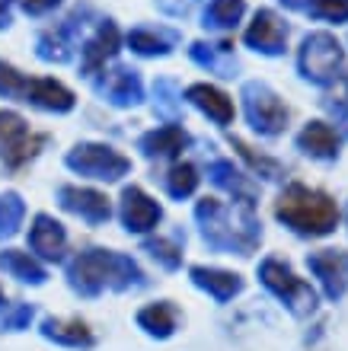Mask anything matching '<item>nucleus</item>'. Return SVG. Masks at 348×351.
<instances>
[{"mask_svg": "<svg viewBox=\"0 0 348 351\" xmlns=\"http://www.w3.org/2000/svg\"><path fill=\"white\" fill-rule=\"evenodd\" d=\"M156 109L163 112L166 119H179L183 112V102H179V93L170 80H156Z\"/></svg>", "mask_w": 348, "mask_h": 351, "instance_id": "72a5a7b5", "label": "nucleus"}, {"mask_svg": "<svg viewBox=\"0 0 348 351\" xmlns=\"http://www.w3.org/2000/svg\"><path fill=\"white\" fill-rule=\"evenodd\" d=\"M83 51V61H80V74L83 77H96L106 67V61L109 58H115V51H119V29H115V23H100V29H96V36L86 42V45L80 48Z\"/></svg>", "mask_w": 348, "mask_h": 351, "instance_id": "a211bd4d", "label": "nucleus"}, {"mask_svg": "<svg viewBox=\"0 0 348 351\" xmlns=\"http://www.w3.org/2000/svg\"><path fill=\"white\" fill-rule=\"evenodd\" d=\"M29 246L36 256L48 262H61L67 250V230L51 217V214H38L32 227H29Z\"/></svg>", "mask_w": 348, "mask_h": 351, "instance_id": "2eb2a0df", "label": "nucleus"}, {"mask_svg": "<svg viewBox=\"0 0 348 351\" xmlns=\"http://www.w3.org/2000/svg\"><path fill=\"white\" fill-rule=\"evenodd\" d=\"M189 55H192L195 64L211 71V74H218V77L237 74V58H233L230 45H205V42H195V45L189 48Z\"/></svg>", "mask_w": 348, "mask_h": 351, "instance_id": "b1692460", "label": "nucleus"}, {"mask_svg": "<svg viewBox=\"0 0 348 351\" xmlns=\"http://www.w3.org/2000/svg\"><path fill=\"white\" fill-rule=\"evenodd\" d=\"M243 38L259 55H281L284 45H288V23H281L272 10H259Z\"/></svg>", "mask_w": 348, "mask_h": 351, "instance_id": "4468645a", "label": "nucleus"}, {"mask_svg": "<svg viewBox=\"0 0 348 351\" xmlns=\"http://www.w3.org/2000/svg\"><path fill=\"white\" fill-rule=\"evenodd\" d=\"M185 99L192 102L198 112H205L214 125H230V121H233V102H230V96L220 93L218 86L192 84L185 90Z\"/></svg>", "mask_w": 348, "mask_h": 351, "instance_id": "412c9836", "label": "nucleus"}, {"mask_svg": "<svg viewBox=\"0 0 348 351\" xmlns=\"http://www.w3.org/2000/svg\"><path fill=\"white\" fill-rule=\"evenodd\" d=\"M259 281H262V287H266L268 294H275L297 319H303V316H310L313 310H316V291H313L303 278L294 275L288 262L275 259V256L262 259L259 262Z\"/></svg>", "mask_w": 348, "mask_h": 351, "instance_id": "39448f33", "label": "nucleus"}, {"mask_svg": "<svg viewBox=\"0 0 348 351\" xmlns=\"http://www.w3.org/2000/svg\"><path fill=\"white\" fill-rule=\"evenodd\" d=\"M67 285L80 297H100L102 291L144 287V271L131 256L115 250H83L67 265Z\"/></svg>", "mask_w": 348, "mask_h": 351, "instance_id": "f03ea898", "label": "nucleus"}, {"mask_svg": "<svg viewBox=\"0 0 348 351\" xmlns=\"http://www.w3.org/2000/svg\"><path fill=\"white\" fill-rule=\"evenodd\" d=\"M135 319L150 339H170L179 329V310L170 300H156V304L141 306Z\"/></svg>", "mask_w": 348, "mask_h": 351, "instance_id": "5701e85b", "label": "nucleus"}, {"mask_svg": "<svg viewBox=\"0 0 348 351\" xmlns=\"http://www.w3.org/2000/svg\"><path fill=\"white\" fill-rule=\"evenodd\" d=\"M58 202L61 208L77 217H83L86 223H106L112 217V204L109 198L96 189H77V185H61L58 189Z\"/></svg>", "mask_w": 348, "mask_h": 351, "instance_id": "9b49d317", "label": "nucleus"}, {"mask_svg": "<svg viewBox=\"0 0 348 351\" xmlns=\"http://www.w3.org/2000/svg\"><path fill=\"white\" fill-rule=\"evenodd\" d=\"M0 268L3 271H10V275L16 278V281H23V285H45L48 281V271L42 265H38L29 252H19V250H3L0 252Z\"/></svg>", "mask_w": 348, "mask_h": 351, "instance_id": "a878e982", "label": "nucleus"}, {"mask_svg": "<svg viewBox=\"0 0 348 351\" xmlns=\"http://www.w3.org/2000/svg\"><path fill=\"white\" fill-rule=\"evenodd\" d=\"M65 163L73 173L86 176V179H100V182H119L121 176L131 173V160L121 157L109 144H77L65 157Z\"/></svg>", "mask_w": 348, "mask_h": 351, "instance_id": "0eeeda50", "label": "nucleus"}, {"mask_svg": "<svg viewBox=\"0 0 348 351\" xmlns=\"http://www.w3.org/2000/svg\"><path fill=\"white\" fill-rule=\"evenodd\" d=\"M42 335L48 342L61 345V348H93L96 335L83 319H61V316H48L42 319Z\"/></svg>", "mask_w": 348, "mask_h": 351, "instance_id": "aec40b11", "label": "nucleus"}, {"mask_svg": "<svg viewBox=\"0 0 348 351\" xmlns=\"http://www.w3.org/2000/svg\"><path fill=\"white\" fill-rule=\"evenodd\" d=\"M233 147L240 150V157L249 163V169L259 176H266V179H278L281 176V167H278L275 160H268V157H259V154H253V147H246L240 138H233Z\"/></svg>", "mask_w": 348, "mask_h": 351, "instance_id": "2f4dec72", "label": "nucleus"}, {"mask_svg": "<svg viewBox=\"0 0 348 351\" xmlns=\"http://www.w3.org/2000/svg\"><path fill=\"white\" fill-rule=\"evenodd\" d=\"M208 179L218 185V189L230 192L237 202H253V185L243 179V173H240L230 160H214V163L208 167ZM253 204H256V202H253Z\"/></svg>", "mask_w": 348, "mask_h": 351, "instance_id": "393cba45", "label": "nucleus"}, {"mask_svg": "<svg viewBox=\"0 0 348 351\" xmlns=\"http://www.w3.org/2000/svg\"><path fill=\"white\" fill-rule=\"evenodd\" d=\"M176 45L173 32H156V29H131L128 32V48L144 58H163L170 55Z\"/></svg>", "mask_w": 348, "mask_h": 351, "instance_id": "bb28decb", "label": "nucleus"}, {"mask_svg": "<svg viewBox=\"0 0 348 351\" xmlns=\"http://www.w3.org/2000/svg\"><path fill=\"white\" fill-rule=\"evenodd\" d=\"M275 217L297 237H326L339 227V204L320 189L291 182L278 195Z\"/></svg>", "mask_w": 348, "mask_h": 351, "instance_id": "7ed1b4c3", "label": "nucleus"}, {"mask_svg": "<svg viewBox=\"0 0 348 351\" xmlns=\"http://www.w3.org/2000/svg\"><path fill=\"white\" fill-rule=\"evenodd\" d=\"M307 268H310L316 281L323 285V294L329 300H342L348 291V252L345 250H320L307 256Z\"/></svg>", "mask_w": 348, "mask_h": 351, "instance_id": "9d476101", "label": "nucleus"}, {"mask_svg": "<svg viewBox=\"0 0 348 351\" xmlns=\"http://www.w3.org/2000/svg\"><path fill=\"white\" fill-rule=\"evenodd\" d=\"M32 319H36V306L13 304L7 313H3V319H0V329H3V332H23V329H29Z\"/></svg>", "mask_w": 348, "mask_h": 351, "instance_id": "473e14b6", "label": "nucleus"}, {"mask_svg": "<svg viewBox=\"0 0 348 351\" xmlns=\"http://www.w3.org/2000/svg\"><path fill=\"white\" fill-rule=\"evenodd\" d=\"M163 217V208L141 189H125L121 192V223L128 233H150Z\"/></svg>", "mask_w": 348, "mask_h": 351, "instance_id": "ddd939ff", "label": "nucleus"}, {"mask_svg": "<svg viewBox=\"0 0 348 351\" xmlns=\"http://www.w3.org/2000/svg\"><path fill=\"white\" fill-rule=\"evenodd\" d=\"M83 26V16L80 10L73 13V16H67L61 26L48 29V32H42L36 42V51L42 61H51V64H67L73 58V45H77V29Z\"/></svg>", "mask_w": 348, "mask_h": 351, "instance_id": "f8f14e48", "label": "nucleus"}, {"mask_svg": "<svg viewBox=\"0 0 348 351\" xmlns=\"http://www.w3.org/2000/svg\"><path fill=\"white\" fill-rule=\"evenodd\" d=\"M339 144L342 141L336 134V128H329L326 121H310L297 134V150H303L313 160H336L339 157Z\"/></svg>", "mask_w": 348, "mask_h": 351, "instance_id": "4be33fe9", "label": "nucleus"}, {"mask_svg": "<svg viewBox=\"0 0 348 351\" xmlns=\"http://www.w3.org/2000/svg\"><path fill=\"white\" fill-rule=\"evenodd\" d=\"M195 221L202 227V240L218 252L249 256L262 243V223L253 211V202H237L227 208L214 198H202L195 204Z\"/></svg>", "mask_w": 348, "mask_h": 351, "instance_id": "f257e3e1", "label": "nucleus"}, {"mask_svg": "<svg viewBox=\"0 0 348 351\" xmlns=\"http://www.w3.org/2000/svg\"><path fill=\"white\" fill-rule=\"evenodd\" d=\"M195 3L198 0H156V7L163 10V13H170V16H189L195 10Z\"/></svg>", "mask_w": 348, "mask_h": 351, "instance_id": "c9c22d12", "label": "nucleus"}, {"mask_svg": "<svg viewBox=\"0 0 348 351\" xmlns=\"http://www.w3.org/2000/svg\"><path fill=\"white\" fill-rule=\"evenodd\" d=\"M278 3H284L288 10H307L310 7V0H278Z\"/></svg>", "mask_w": 348, "mask_h": 351, "instance_id": "58836bf2", "label": "nucleus"}, {"mask_svg": "<svg viewBox=\"0 0 348 351\" xmlns=\"http://www.w3.org/2000/svg\"><path fill=\"white\" fill-rule=\"evenodd\" d=\"M10 23H13V16H10V0H0V29H7Z\"/></svg>", "mask_w": 348, "mask_h": 351, "instance_id": "4c0bfd02", "label": "nucleus"}, {"mask_svg": "<svg viewBox=\"0 0 348 351\" xmlns=\"http://www.w3.org/2000/svg\"><path fill=\"white\" fill-rule=\"evenodd\" d=\"M96 93H100L102 99H109L112 106H119V109H131V106H138L144 99V84H141L138 71L119 67V71L106 74L96 84Z\"/></svg>", "mask_w": 348, "mask_h": 351, "instance_id": "dca6fc26", "label": "nucleus"}, {"mask_svg": "<svg viewBox=\"0 0 348 351\" xmlns=\"http://www.w3.org/2000/svg\"><path fill=\"white\" fill-rule=\"evenodd\" d=\"M195 189H198V169H195L192 163H176V167L166 173V192H170V198H176V202L189 198Z\"/></svg>", "mask_w": 348, "mask_h": 351, "instance_id": "c85d7f7f", "label": "nucleus"}, {"mask_svg": "<svg viewBox=\"0 0 348 351\" xmlns=\"http://www.w3.org/2000/svg\"><path fill=\"white\" fill-rule=\"evenodd\" d=\"M144 250L150 252V259H156L166 271H176V268L183 265V240H179V237H173V240H163V237L147 240Z\"/></svg>", "mask_w": 348, "mask_h": 351, "instance_id": "7c9ffc66", "label": "nucleus"}, {"mask_svg": "<svg viewBox=\"0 0 348 351\" xmlns=\"http://www.w3.org/2000/svg\"><path fill=\"white\" fill-rule=\"evenodd\" d=\"M342 64H345V51H342L336 36L313 32V36L303 38L301 58H297V67H301L303 80H310L316 86H329L339 77Z\"/></svg>", "mask_w": 348, "mask_h": 351, "instance_id": "423d86ee", "label": "nucleus"}, {"mask_svg": "<svg viewBox=\"0 0 348 351\" xmlns=\"http://www.w3.org/2000/svg\"><path fill=\"white\" fill-rule=\"evenodd\" d=\"M195 287H202L205 294H211L218 304H230L233 297L243 291V278L237 271H224V268H208V265H192L189 268Z\"/></svg>", "mask_w": 348, "mask_h": 351, "instance_id": "6ab92c4d", "label": "nucleus"}, {"mask_svg": "<svg viewBox=\"0 0 348 351\" xmlns=\"http://www.w3.org/2000/svg\"><path fill=\"white\" fill-rule=\"evenodd\" d=\"M246 13L243 0H211L205 10V29H233Z\"/></svg>", "mask_w": 348, "mask_h": 351, "instance_id": "cd10ccee", "label": "nucleus"}, {"mask_svg": "<svg viewBox=\"0 0 348 351\" xmlns=\"http://www.w3.org/2000/svg\"><path fill=\"white\" fill-rule=\"evenodd\" d=\"M189 144H192V138H189V131L183 125H163V128H154V131H147V134H141V141H138L141 154L150 160L179 157Z\"/></svg>", "mask_w": 348, "mask_h": 351, "instance_id": "f3484780", "label": "nucleus"}, {"mask_svg": "<svg viewBox=\"0 0 348 351\" xmlns=\"http://www.w3.org/2000/svg\"><path fill=\"white\" fill-rule=\"evenodd\" d=\"M0 96L3 99H16V102H29L38 106L45 112H71L73 109V93L58 80H29L10 67L7 61H0Z\"/></svg>", "mask_w": 348, "mask_h": 351, "instance_id": "20e7f679", "label": "nucleus"}, {"mask_svg": "<svg viewBox=\"0 0 348 351\" xmlns=\"http://www.w3.org/2000/svg\"><path fill=\"white\" fill-rule=\"evenodd\" d=\"M61 0H19V7L26 10L29 16H42V13H51Z\"/></svg>", "mask_w": 348, "mask_h": 351, "instance_id": "e433bc0d", "label": "nucleus"}, {"mask_svg": "<svg viewBox=\"0 0 348 351\" xmlns=\"http://www.w3.org/2000/svg\"><path fill=\"white\" fill-rule=\"evenodd\" d=\"M243 112H246L249 128L266 138H275L288 128V106L259 80L243 84Z\"/></svg>", "mask_w": 348, "mask_h": 351, "instance_id": "6e6552de", "label": "nucleus"}, {"mask_svg": "<svg viewBox=\"0 0 348 351\" xmlns=\"http://www.w3.org/2000/svg\"><path fill=\"white\" fill-rule=\"evenodd\" d=\"M26 217V204L16 192L0 195V240H10L19 230V223Z\"/></svg>", "mask_w": 348, "mask_h": 351, "instance_id": "c756f323", "label": "nucleus"}, {"mask_svg": "<svg viewBox=\"0 0 348 351\" xmlns=\"http://www.w3.org/2000/svg\"><path fill=\"white\" fill-rule=\"evenodd\" d=\"M45 144L42 134H32L23 115L16 112H0V160L10 169H19L23 163L38 154V147Z\"/></svg>", "mask_w": 348, "mask_h": 351, "instance_id": "1a4fd4ad", "label": "nucleus"}, {"mask_svg": "<svg viewBox=\"0 0 348 351\" xmlns=\"http://www.w3.org/2000/svg\"><path fill=\"white\" fill-rule=\"evenodd\" d=\"M307 10L316 19H329V23H345L348 19V0H310Z\"/></svg>", "mask_w": 348, "mask_h": 351, "instance_id": "f704fd0d", "label": "nucleus"}, {"mask_svg": "<svg viewBox=\"0 0 348 351\" xmlns=\"http://www.w3.org/2000/svg\"><path fill=\"white\" fill-rule=\"evenodd\" d=\"M0 306H3V287H0Z\"/></svg>", "mask_w": 348, "mask_h": 351, "instance_id": "ea45409f", "label": "nucleus"}]
</instances>
